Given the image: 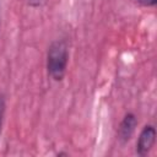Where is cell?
Segmentation results:
<instances>
[{
    "label": "cell",
    "mask_w": 157,
    "mask_h": 157,
    "mask_svg": "<svg viewBox=\"0 0 157 157\" xmlns=\"http://www.w3.org/2000/svg\"><path fill=\"white\" fill-rule=\"evenodd\" d=\"M69 63V44L66 39H55L50 43L47 52L48 76L59 82L64 78Z\"/></svg>",
    "instance_id": "6da1fadb"
},
{
    "label": "cell",
    "mask_w": 157,
    "mask_h": 157,
    "mask_svg": "<svg viewBox=\"0 0 157 157\" xmlns=\"http://www.w3.org/2000/svg\"><path fill=\"white\" fill-rule=\"evenodd\" d=\"M156 142V128L152 124H147L142 128L137 141H136V153L139 156H146Z\"/></svg>",
    "instance_id": "7a4b0ae2"
},
{
    "label": "cell",
    "mask_w": 157,
    "mask_h": 157,
    "mask_svg": "<svg viewBox=\"0 0 157 157\" xmlns=\"http://www.w3.org/2000/svg\"><path fill=\"white\" fill-rule=\"evenodd\" d=\"M137 126V118L134 113L129 112L124 115V118L121 119L119 128H118V140L121 144H126L132 134L135 132V129Z\"/></svg>",
    "instance_id": "3957f363"
},
{
    "label": "cell",
    "mask_w": 157,
    "mask_h": 157,
    "mask_svg": "<svg viewBox=\"0 0 157 157\" xmlns=\"http://www.w3.org/2000/svg\"><path fill=\"white\" fill-rule=\"evenodd\" d=\"M5 110H6V99L4 93L0 92V135L2 130V124H4V118H5Z\"/></svg>",
    "instance_id": "277c9868"
},
{
    "label": "cell",
    "mask_w": 157,
    "mask_h": 157,
    "mask_svg": "<svg viewBox=\"0 0 157 157\" xmlns=\"http://www.w3.org/2000/svg\"><path fill=\"white\" fill-rule=\"evenodd\" d=\"M47 2V0H27V4L31 6V7H42L44 4Z\"/></svg>",
    "instance_id": "5b68a950"
},
{
    "label": "cell",
    "mask_w": 157,
    "mask_h": 157,
    "mask_svg": "<svg viewBox=\"0 0 157 157\" xmlns=\"http://www.w3.org/2000/svg\"><path fill=\"white\" fill-rule=\"evenodd\" d=\"M135 1L142 6H146V7H152L157 4V0H135Z\"/></svg>",
    "instance_id": "8992f818"
}]
</instances>
